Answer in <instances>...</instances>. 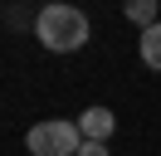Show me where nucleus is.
I'll list each match as a JSON object with an SVG mask.
<instances>
[{"mask_svg": "<svg viewBox=\"0 0 161 156\" xmlns=\"http://www.w3.org/2000/svg\"><path fill=\"white\" fill-rule=\"evenodd\" d=\"M78 156H112V151H108V142H83Z\"/></svg>", "mask_w": 161, "mask_h": 156, "instance_id": "6", "label": "nucleus"}, {"mask_svg": "<svg viewBox=\"0 0 161 156\" xmlns=\"http://www.w3.org/2000/svg\"><path fill=\"white\" fill-rule=\"evenodd\" d=\"M5 20H10V25H15V29H20V25H34V20H30V15H25V10H5Z\"/></svg>", "mask_w": 161, "mask_h": 156, "instance_id": "7", "label": "nucleus"}, {"mask_svg": "<svg viewBox=\"0 0 161 156\" xmlns=\"http://www.w3.org/2000/svg\"><path fill=\"white\" fill-rule=\"evenodd\" d=\"M34 39H39L49 54H78L93 39V25L78 5H44L34 15Z\"/></svg>", "mask_w": 161, "mask_h": 156, "instance_id": "1", "label": "nucleus"}, {"mask_svg": "<svg viewBox=\"0 0 161 156\" xmlns=\"http://www.w3.org/2000/svg\"><path fill=\"white\" fill-rule=\"evenodd\" d=\"M122 15H127L137 29H151V25H161V0H127Z\"/></svg>", "mask_w": 161, "mask_h": 156, "instance_id": "4", "label": "nucleus"}, {"mask_svg": "<svg viewBox=\"0 0 161 156\" xmlns=\"http://www.w3.org/2000/svg\"><path fill=\"white\" fill-rule=\"evenodd\" d=\"M137 49H142V64H147L151 73H161V25H151V29H142V39H137Z\"/></svg>", "mask_w": 161, "mask_h": 156, "instance_id": "5", "label": "nucleus"}, {"mask_svg": "<svg viewBox=\"0 0 161 156\" xmlns=\"http://www.w3.org/2000/svg\"><path fill=\"white\" fill-rule=\"evenodd\" d=\"M112 127H117L112 107H83V112H78V136H83V142H108Z\"/></svg>", "mask_w": 161, "mask_h": 156, "instance_id": "3", "label": "nucleus"}, {"mask_svg": "<svg viewBox=\"0 0 161 156\" xmlns=\"http://www.w3.org/2000/svg\"><path fill=\"white\" fill-rule=\"evenodd\" d=\"M25 146H30V156H78L83 136H78V122L49 117V122H34L25 132Z\"/></svg>", "mask_w": 161, "mask_h": 156, "instance_id": "2", "label": "nucleus"}]
</instances>
